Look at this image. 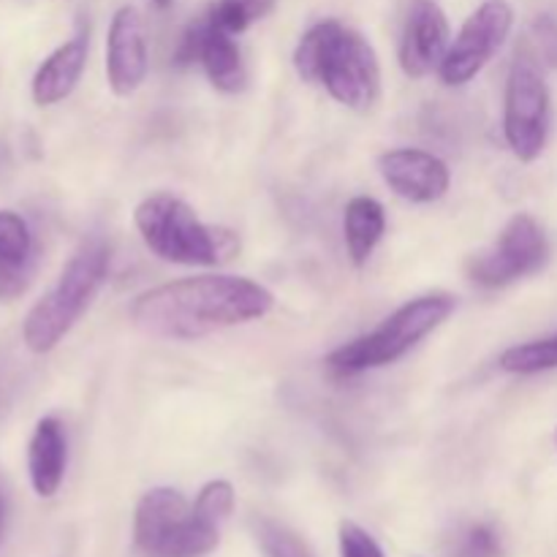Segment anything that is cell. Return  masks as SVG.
<instances>
[{
  "mask_svg": "<svg viewBox=\"0 0 557 557\" xmlns=\"http://www.w3.org/2000/svg\"><path fill=\"white\" fill-rule=\"evenodd\" d=\"M275 308L267 286L239 275H196L139 294L131 321L163 341H199L228 326L264 319Z\"/></svg>",
  "mask_w": 557,
  "mask_h": 557,
  "instance_id": "obj_1",
  "label": "cell"
},
{
  "mask_svg": "<svg viewBox=\"0 0 557 557\" xmlns=\"http://www.w3.org/2000/svg\"><path fill=\"white\" fill-rule=\"evenodd\" d=\"M234 511V487L226 479L207 482L194 504L172 487L141 495L134 515V542L147 557H205L221 544Z\"/></svg>",
  "mask_w": 557,
  "mask_h": 557,
  "instance_id": "obj_2",
  "label": "cell"
},
{
  "mask_svg": "<svg viewBox=\"0 0 557 557\" xmlns=\"http://www.w3.org/2000/svg\"><path fill=\"white\" fill-rule=\"evenodd\" d=\"M294 69L310 85L326 87L354 112H370L381 96V63L373 44L337 20L315 22L294 49Z\"/></svg>",
  "mask_w": 557,
  "mask_h": 557,
  "instance_id": "obj_3",
  "label": "cell"
},
{
  "mask_svg": "<svg viewBox=\"0 0 557 557\" xmlns=\"http://www.w3.org/2000/svg\"><path fill=\"white\" fill-rule=\"evenodd\" d=\"M112 250L103 239L90 237L65 261L54 286L25 315L22 341L33 354H49L87 313L107 283Z\"/></svg>",
  "mask_w": 557,
  "mask_h": 557,
  "instance_id": "obj_4",
  "label": "cell"
},
{
  "mask_svg": "<svg viewBox=\"0 0 557 557\" xmlns=\"http://www.w3.org/2000/svg\"><path fill=\"white\" fill-rule=\"evenodd\" d=\"M134 223L158 259L183 267H218L237 256L239 239L228 228L199 221L196 210L172 194L139 201Z\"/></svg>",
  "mask_w": 557,
  "mask_h": 557,
  "instance_id": "obj_5",
  "label": "cell"
},
{
  "mask_svg": "<svg viewBox=\"0 0 557 557\" xmlns=\"http://www.w3.org/2000/svg\"><path fill=\"white\" fill-rule=\"evenodd\" d=\"M457 308V299L446 292L422 294L403 308H397L389 319L381 321L373 332L343 343L341 348L326 357V368L335 375H359L368 370L386 368L406 357L413 346L433 335Z\"/></svg>",
  "mask_w": 557,
  "mask_h": 557,
  "instance_id": "obj_6",
  "label": "cell"
},
{
  "mask_svg": "<svg viewBox=\"0 0 557 557\" xmlns=\"http://www.w3.org/2000/svg\"><path fill=\"white\" fill-rule=\"evenodd\" d=\"M549 128H553V96L544 79V69L528 49H520L506 79V141L522 163H533L547 147Z\"/></svg>",
  "mask_w": 557,
  "mask_h": 557,
  "instance_id": "obj_7",
  "label": "cell"
},
{
  "mask_svg": "<svg viewBox=\"0 0 557 557\" xmlns=\"http://www.w3.org/2000/svg\"><path fill=\"white\" fill-rule=\"evenodd\" d=\"M553 259V245L542 223L528 212H517L490 248L468 259V281L479 288H506L539 275Z\"/></svg>",
  "mask_w": 557,
  "mask_h": 557,
  "instance_id": "obj_8",
  "label": "cell"
},
{
  "mask_svg": "<svg viewBox=\"0 0 557 557\" xmlns=\"http://www.w3.org/2000/svg\"><path fill=\"white\" fill-rule=\"evenodd\" d=\"M511 27H515V9L509 0H484L451 41L438 69L441 82L449 87L468 85L500 52Z\"/></svg>",
  "mask_w": 557,
  "mask_h": 557,
  "instance_id": "obj_9",
  "label": "cell"
},
{
  "mask_svg": "<svg viewBox=\"0 0 557 557\" xmlns=\"http://www.w3.org/2000/svg\"><path fill=\"white\" fill-rule=\"evenodd\" d=\"M174 63H201L210 85L221 92H239L248 82V71H245L237 38L212 25L207 14L196 20L194 25H188V30L183 33L177 52H174Z\"/></svg>",
  "mask_w": 557,
  "mask_h": 557,
  "instance_id": "obj_10",
  "label": "cell"
},
{
  "mask_svg": "<svg viewBox=\"0 0 557 557\" xmlns=\"http://www.w3.org/2000/svg\"><path fill=\"white\" fill-rule=\"evenodd\" d=\"M150 54H147L145 20L134 5L114 11L107 36V79L114 96H134L147 79Z\"/></svg>",
  "mask_w": 557,
  "mask_h": 557,
  "instance_id": "obj_11",
  "label": "cell"
},
{
  "mask_svg": "<svg viewBox=\"0 0 557 557\" xmlns=\"http://www.w3.org/2000/svg\"><path fill=\"white\" fill-rule=\"evenodd\" d=\"M451 47L449 20L435 0H413L400 38V65L411 79H424L441 69Z\"/></svg>",
  "mask_w": 557,
  "mask_h": 557,
  "instance_id": "obj_12",
  "label": "cell"
},
{
  "mask_svg": "<svg viewBox=\"0 0 557 557\" xmlns=\"http://www.w3.org/2000/svg\"><path fill=\"white\" fill-rule=\"evenodd\" d=\"M379 172L389 190L413 205H433L444 199L451 185V172L438 156L417 147H397L379 158Z\"/></svg>",
  "mask_w": 557,
  "mask_h": 557,
  "instance_id": "obj_13",
  "label": "cell"
},
{
  "mask_svg": "<svg viewBox=\"0 0 557 557\" xmlns=\"http://www.w3.org/2000/svg\"><path fill=\"white\" fill-rule=\"evenodd\" d=\"M69 466V438L58 417H44L27 444V479L38 498H54Z\"/></svg>",
  "mask_w": 557,
  "mask_h": 557,
  "instance_id": "obj_14",
  "label": "cell"
},
{
  "mask_svg": "<svg viewBox=\"0 0 557 557\" xmlns=\"http://www.w3.org/2000/svg\"><path fill=\"white\" fill-rule=\"evenodd\" d=\"M87 65V33H76L65 44H60L33 76V101L38 107H54L74 92Z\"/></svg>",
  "mask_w": 557,
  "mask_h": 557,
  "instance_id": "obj_15",
  "label": "cell"
},
{
  "mask_svg": "<svg viewBox=\"0 0 557 557\" xmlns=\"http://www.w3.org/2000/svg\"><path fill=\"white\" fill-rule=\"evenodd\" d=\"M33 234L20 212L0 210V299H16L30 286Z\"/></svg>",
  "mask_w": 557,
  "mask_h": 557,
  "instance_id": "obj_16",
  "label": "cell"
},
{
  "mask_svg": "<svg viewBox=\"0 0 557 557\" xmlns=\"http://www.w3.org/2000/svg\"><path fill=\"white\" fill-rule=\"evenodd\" d=\"M386 232V212L373 196H354L343 215V237H346L348 259L354 267H364L379 248Z\"/></svg>",
  "mask_w": 557,
  "mask_h": 557,
  "instance_id": "obj_17",
  "label": "cell"
},
{
  "mask_svg": "<svg viewBox=\"0 0 557 557\" xmlns=\"http://www.w3.org/2000/svg\"><path fill=\"white\" fill-rule=\"evenodd\" d=\"M500 370L515 375H539L557 370V332L542 341L520 343V346H511L500 354L498 359Z\"/></svg>",
  "mask_w": 557,
  "mask_h": 557,
  "instance_id": "obj_18",
  "label": "cell"
},
{
  "mask_svg": "<svg viewBox=\"0 0 557 557\" xmlns=\"http://www.w3.org/2000/svg\"><path fill=\"white\" fill-rule=\"evenodd\" d=\"M277 0H215L212 9L207 11V20L221 30L239 36L250 25L261 22L275 11Z\"/></svg>",
  "mask_w": 557,
  "mask_h": 557,
  "instance_id": "obj_19",
  "label": "cell"
},
{
  "mask_svg": "<svg viewBox=\"0 0 557 557\" xmlns=\"http://www.w3.org/2000/svg\"><path fill=\"white\" fill-rule=\"evenodd\" d=\"M256 536H259L267 557H313L302 544V539L272 520L256 522Z\"/></svg>",
  "mask_w": 557,
  "mask_h": 557,
  "instance_id": "obj_20",
  "label": "cell"
},
{
  "mask_svg": "<svg viewBox=\"0 0 557 557\" xmlns=\"http://www.w3.org/2000/svg\"><path fill=\"white\" fill-rule=\"evenodd\" d=\"M504 555V544H500L498 531L487 522H476L468 525L466 531L457 536L455 553L451 557H500Z\"/></svg>",
  "mask_w": 557,
  "mask_h": 557,
  "instance_id": "obj_21",
  "label": "cell"
},
{
  "mask_svg": "<svg viewBox=\"0 0 557 557\" xmlns=\"http://www.w3.org/2000/svg\"><path fill=\"white\" fill-rule=\"evenodd\" d=\"M522 49L533 54L542 65H557V20L549 14H542L531 25Z\"/></svg>",
  "mask_w": 557,
  "mask_h": 557,
  "instance_id": "obj_22",
  "label": "cell"
},
{
  "mask_svg": "<svg viewBox=\"0 0 557 557\" xmlns=\"http://www.w3.org/2000/svg\"><path fill=\"white\" fill-rule=\"evenodd\" d=\"M337 542H341V557H386L379 542L357 522H343Z\"/></svg>",
  "mask_w": 557,
  "mask_h": 557,
  "instance_id": "obj_23",
  "label": "cell"
},
{
  "mask_svg": "<svg viewBox=\"0 0 557 557\" xmlns=\"http://www.w3.org/2000/svg\"><path fill=\"white\" fill-rule=\"evenodd\" d=\"M3 525H5V504H3V495H0V536H3Z\"/></svg>",
  "mask_w": 557,
  "mask_h": 557,
  "instance_id": "obj_24",
  "label": "cell"
},
{
  "mask_svg": "<svg viewBox=\"0 0 557 557\" xmlns=\"http://www.w3.org/2000/svg\"><path fill=\"white\" fill-rule=\"evenodd\" d=\"M152 3H156L158 9H169V5H172V0H152Z\"/></svg>",
  "mask_w": 557,
  "mask_h": 557,
  "instance_id": "obj_25",
  "label": "cell"
},
{
  "mask_svg": "<svg viewBox=\"0 0 557 557\" xmlns=\"http://www.w3.org/2000/svg\"><path fill=\"white\" fill-rule=\"evenodd\" d=\"M555 441H557V433H555Z\"/></svg>",
  "mask_w": 557,
  "mask_h": 557,
  "instance_id": "obj_26",
  "label": "cell"
}]
</instances>
